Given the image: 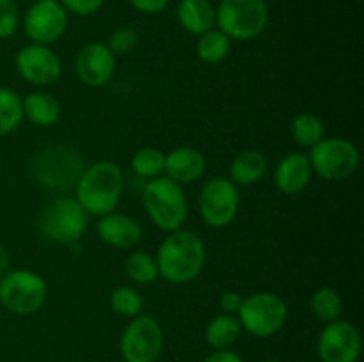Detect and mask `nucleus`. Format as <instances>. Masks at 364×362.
Listing matches in <instances>:
<instances>
[{"label":"nucleus","instance_id":"nucleus-14","mask_svg":"<svg viewBox=\"0 0 364 362\" xmlns=\"http://www.w3.org/2000/svg\"><path fill=\"white\" fill-rule=\"evenodd\" d=\"M82 170V158L66 148H50L39 155L36 176L48 188H66L77 185Z\"/></svg>","mask_w":364,"mask_h":362},{"label":"nucleus","instance_id":"nucleus-28","mask_svg":"<svg viewBox=\"0 0 364 362\" xmlns=\"http://www.w3.org/2000/svg\"><path fill=\"white\" fill-rule=\"evenodd\" d=\"M311 311L322 322H334L343 312V300L333 287H318L311 297Z\"/></svg>","mask_w":364,"mask_h":362},{"label":"nucleus","instance_id":"nucleus-15","mask_svg":"<svg viewBox=\"0 0 364 362\" xmlns=\"http://www.w3.org/2000/svg\"><path fill=\"white\" fill-rule=\"evenodd\" d=\"M116 55L105 43H87L75 59L77 78L87 87H103L116 73Z\"/></svg>","mask_w":364,"mask_h":362},{"label":"nucleus","instance_id":"nucleus-8","mask_svg":"<svg viewBox=\"0 0 364 362\" xmlns=\"http://www.w3.org/2000/svg\"><path fill=\"white\" fill-rule=\"evenodd\" d=\"M89 227V215L75 197H59L46 206L39 229L48 241L70 245L80 240Z\"/></svg>","mask_w":364,"mask_h":362},{"label":"nucleus","instance_id":"nucleus-37","mask_svg":"<svg viewBox=\"0 0 364 362\" xmlns=\"http://www.w3.org/2000/svg\"><path fill=\"white\" fill-rule=\"evenodd\" d=\"M263 362H281V361H276V358H269V361H263Z\"/></svg>","mask_w":364,"mask_h":362},{"label":"nucleus","instance_id":"nucleus-36","mask_svg":"<svg viewBox=\"0 0 364 362\" xmlns=\"http://www.w3.org/2000/svg\"><path fill=\"white\" fill-rule=\"evenodd\" d=\"M9 265H11L9 252H7V248L4 247V245H0V277H2L4 273L9 272Z\"/></svg>","mask_w":364,"mask_h":362},{"label":"nucleus","instance_id":"nucleus-9","mask_svg":"<svg viewBox=\"0 0 364 362\" xmlns=\"http://www.w3.org/2000/svg\"><path fill=\"white\" fill-rule=\"evenodd\" d=\"M240 192L230 177H212L199 194V215L213 229L228 227L238 215Z\"/></svg>","mask_w":364,"mask_h":362},{"label":"nucleus","instance_id":"nucleus-1","mask_svg":"<svg viewBox=\"0 0 364 362\" xmlns=\"http://www.w3.org/2000/svg\"><path fill=\"white\" fill-rule=\"evenodd\" d=\"M159 275L171 284H188L206 263L205 241L196 233L178 229L160 241L155 256Z\"/></svg>","mask_w":364,"mask_h":362},{"label":"nucleus","instance_id":"nucleus-26","mask_svg":"<svg viewBox=\"0 0 364 362\" xmlns=\"http://www.w3.org/2000/svg\"><path fill=\"white\" fill-rule=\"evenodd\" d=\"M164 165H166V153L159 148H153V146L137 149L132 156L134 172L137 176L146 177V180L159 177L164 172Z\"/></svg>","mask_w":364,"mask_h":362},{"label":"nucleus","instance_id":"nucleus-4","mask_svg":"<svg viewBox=\"0 0 364 362\" xmlns=\"http://www.w3.org/2000/svg\"><path fill=\"white\" fill-rule=\"evenodd\" d=\"M269 16L265 0H220L215 9V25L230 39L251 41L263 34Z\"/></svg>","mask_w":364,"mask_h":362},{"label":"nucleus","instance_id":"nucleus-18","mask_svg":"<svg viewBox=\"0 0 364 362\" xmlns=\"http://www.w3.org/2000/svg\"><path fill=\"white\" fill-rule=\"evenodd\" d=\"M206 170V158L198 148L192 146H180L166 155L164 172L169 180L178 185H191L201 180Z\"/></svg>","mask_w":364,"mask_h":362},{"label":"nucleus","instance_id":"nucleus-34","mask_svg":"<svg viewBox=\"0 0 364 362\" xmlns=\"http://www.w3.org/2000/svg\"><path fill=\"white\" fill-rule=\"evenodd\" d=\"M242 295L238 293V291H233V290H228L224 291L223 295H220V309H223V312H228V314H237L238 309H240L242 305Z\"/></svg>","mask_w":364,"mask_h":362},{"label":"nucleus","instance_id":"nucleus-31","mask_svg":"<svg viewBox=\"0 0 364 362\" xmlns=\"http://www.w3.org/2000/svg\"><path fill=\"white\" fill-rule=\"evenodd\" d=\"M20 13L14 0H0V39H9L16 34Z\"/></svg>","mask_w":364,"mask_h":362},{"label":"nucleus","instance_id":"nucleus-29","mask_svg":"<svg viewBox=\"0 0 364 362\" xmlns=\"http://www.w3.org/2000/svg\"><path fill=\"white\" fill-rule=\"evenodd\" d=\"M110 307L116 314L124 316V318H135V316L142 314L144 298L135 287L119 286L110 293Z\"/></svg>","mask_w":364,"mask_h":362},{"label":"nucleus","instance_id":"nucleus-7","mask_svg":"<svg viewBox=\"0 0 364 362\" xmlns=\"http://www.w3.org/2000/svg\"><path fill=\"white\" fill-rule=\"evenodd\" d=\"M311 169L326 181H343L354 176L361 163L355 144L343 137H323L308 155Z\"/></svg>","mask_w":364,"mask_h":362},{"label":"nucleus","instance_id":"nucleus-6","mask_svg":"<svg viewBox=\"0 0 364 362\" xmlns=\"http://www.w3.org/2000/svg\"><path fill=\"white\" fill-rule=\"evenodd\" d=\"M48 286L32 270H9L0 277V305L18 316L38 312L46 302Z\"/></svg>","mask_w":364,"mask_h":362},{"label":"nucleus","instance_id":"nucleus-30","mask_svg":"<svg viewBox=\"0 0 364 362\" xmlns=\"http://www.w3.org/2000/svg\"><path fill=\"white\" fill-rule=\"evenodd\" d=\"M139 43V31L132 25H121L114 28L112 34L109 35V41L105 43L114 55H123V53L132 52Z\"/></svg>","mask_w":364,"mask_h":362},{"label":"nucleus","instance_id":"nucleus-2","mask_svg":"<svg viewBox=\"0 0 364 362\" xmlns=\"http://www.w3.org/2000/svg\"><path fill=\"white\" fill-rule=\"evenodd\" d=\"M124 176L117 163L102 160L85 167L75 185V199L87 215L103 216L116 212L123 197Z\"/></svg>","mask_w":364,"mask_h":362},{"label":"nucleus","instance_id":"nucleus-13","mask_svg":"<svg viewBox=\"0 0 364 362\" xmlns=\"http://www.w3.org/2000/svg\"><path fill=\"white\" fill-rule=\"evenodd\" d=\"M14 66L18 75L36 87L52 85L63 75V62L59 55L50 46L36 43H28L18 50Z\"/></svg>","mask_w":364,"mask_h":362},{"label":"nucleus","instance_id":"nucleus-17","mask_svg":"<svg viewBox=\"0 0 364 362\" xmlns=\"http://www.w3.org/2000/svg\"><path fill=\"white\" fill-rule=\"evenodd\" d=\"M96 231L102 241L116 248H132L142 240L141 224L127 213L112 212L100 216Z\"/></svg>","mask_w":364,"mask_h":362},{"label":"nucleus","instance_id":"nucleus-27","mask_svg":"<svg viewBox=\"0 0 364 362\" xmlns=\"http://www.w3.org/2000/svg\"><path fill=\"white\" fill-rule=\"evenodd\" d=\"M124 273L137 284H149L159 279V266L155 258L144 251L132 252L124 259Z\"/></svg>","mask_w":364,"mask_h":362},{"label":"nucleus","instance_id":"nucleus-21","mask_svg":"<svg viewBox=\"0 0 364 362\" xmlns=\"http://www.w3.org/2000/svg\"><path fill=\"white\" fill-rule=\"evenodd\" d=\"M23 117H27L32 124L41 128H50L60 119V105L48 92H28L21 98Z\"/></svg>","mask_w":364,"mask_h":362},{"label":"nucleus","instance_id":"nucleus-5","mask_svg":"<svg viewBox=\"0 0 364 362\" xmlns=\"http://www.w3.org/2000/svg\"><path fill=\"white\" fill-rule=\"evenodd\" d=\"M237 318L251 336L272 337L287 325L288 305L272 291H258L242 300Z\"/></svg>","mask_w":364,"mask_h":362},{"label":"nucleus","instance_id":"nucleus-3","mask_svg":"<svg viewBox=\"0 0 364 362\" xmlns=\"http://www.w3.org/2000/svg\"><path fill=\"white\" fill-rule=\"evenodd\" d=\"M142 204L149 220L164 233L181 229L188 219V201L183 187L167 176L153 177L144 185Z\"/></svg>","mask_w":364,"mask_h":362},{"label":"nucleus","instance_id":"nucleus-12","mask_svg":"<svg viewBox=\"0 0 364 362\" xmlns=\"http://www.w3.org/2000/svg\"><path fill=\"white\" fill-rule=\"evenodd\" d=\"M361 334L354 323L334 319L322 329L316 351L322 362H358L361 357Z\"/></svg>","mask_w":364,"mask_h":362},{"label":"nucleus","instance_id":"nucleus-38","mask_svg":"<svg viewBox=\"0 0 364 362\" xmlns=\"http://www.w3.org/2000/svg\"><path fill=\"white\" fill-rule=\"evenodd\" d=\"M210 2H213V0H210Z\"/></svg>","mask_w":364,"mask_h":362},{"label":"nucleus","instance_id":"nucleus-24","mask_svg":"<svg viewBox=\"0 0 364 362\" xmlns=\"http://www.w3.org/2000/svg\"><path fill=\"white\" fill-rule=\"evenodd\" d=\"M198 57L206 64H219L228 59L231 52V39L219 28L205 32L199 35L198 45H196Z\"/></svg>","mask_w":364,"mask_h":362},{"label":"nucleus","instance_id":"nucleus-23","mask_svg":"<svg viewBox=\"0 0 364 362\" xmlns=\"http://www.w3.org/2000/svg\"><path fill=\"white\" fill-rule=\"evenodd\" d=\"M291 137L302 148H309L318 144L326 137L323 121L313 112H301L291 119Z\"/></svg>","mask_w":364,"mask_h":362},{"label":"nucleus","instance_id":"nucleus-22","mask_svg":"<svg viewBox=\"0 0 364 362\" xmlns=\"http://www.w3.org/2000/svg\"><path fill=\"white\" fill-rule=\"evenodd\" d=\"M242 325L237 314L220 312L208 322L205 329V339L213 350H230L240 339Z\"/></svg>","mask_w":364,"mask_h":362},{"label":"nucleus","instance_id":"nucleus-11","mask_svg":"<svg viewBox=\"0 0 364 362\" xmlns=\"http://www.w3.org/2000/svg\"><path fill=\"white\" fill-rule=\"evenodd\" d=\"M25 35L36 45H53L68 31V13L57 0H38L23 16Z\"/></svg>","mask_w":364,"mask_h":362},{"label":"nucleus","instance_id":"nucleus-39","mask_svg":"<svg viewBox=\"0 0 364 362\" xmlns=\"http://www.w3.org/2000/svg\"><path fill=\"white\" fill-rule=\"evenodd\" d=\"M34 2H38V0H34Z\"/></svg>","mask_w":364,"mask_h":362},{"label":"nucleus","instance_id":"nucleus-19","mask_svg":"<svg viewBox=\"0 0 364 362\" xmlns=\"http://www.w3.org/2000/svg\"><path fill=\"white\" fill-rule=\"evenodd\" d=\"M176 18L192 35H201L215 27V7L210 0H180Z\"/></svg>","mask_w":364,"mask_h":362},{"label":"nucleus","instance_id":"nucleus-16","mask_svg":"<svg viewBox=\"0 0 364 362\" xmlns=\"http://www.w3.org/2000/svg\"><path fill=\"white\" fill-rule=\"evenodd\" d=\"M313 177L311 163L304 153H288L274 170V185L284 195H297L309 187Z\"/></svg>","mask_w":364,"mask_h":362},{"label":"nucleus","instance_id":"nucleus-20","mask_svg":"<svg viewBox=\"0 0 364 362\" xmlns=\"http://www.w3.org/2000/svg\"><path fill=\"white\" fill-rule=\"evenodd\" d=\"M269 169V160L258 149H244L230 163V180L237 187H249L263 180Z\"/></svg>","mask_w":364,"mask_h":362},{"label":"nucleus","instance_id":"nucleus-32","mask_svg":"<svg viewBox=\"0 0 364 362\" xmlns=\"http://www.w3.org/2000/svg\"><path fill=\"white\" fill-rule=\"evenodd\" d=\"M66 13L75 16H91L103 7L105 0H59Z\"/></svg>","mask_w":364,"mask_h":362},{"label":"nucleus","instance_id":"nucleus-35","mask_svg":"<svg viewBox=\"0 0 364 362\" xmlns=\"http://www.w3.org/2000/svg\"><path fill=\"white\" fill-rule=\"evenodd\" d=\"M205 362H244V358L230 348V350H215L205 358Z\"/></svg>","mask_w":364,"mask_h":362},{"label":"nucleus","instance_id":"nucleus-10","mask_svg":"<svg viewBox=\"0 0 364 362\" xmlns=\"http://www.w3.org/2000/svg\"><path fill=\"white\" fill-rule=\"evenodd\" d=\"M124 362H155L164 350V330L159 319L139 314L132 318L121 336Z\"/></svg>","mask_w":364,"mask_h":362},{"label":"nucleus","instance_id":"nucleus-25","mask_svg":"<svg viewBox=\"0 0 364 362\" xmlns=\"http://www.w3.org/2000/svg\"><path fill=\"white\" fill-rule=\"evenodd\" d=\"M23 121V106L16 91L9 87H0V137L9 135Z\"/></svg>","mask_w":364,"mask_h":362},{"label":"nucleus","instance_id":"nucleus-33","mask_svg":"<svg viewBox=\"0 0 364 362\" xmlns=\"http://www.w3.org/2000/svg\"><path fill=\"white\" fill-rule=\"evenodd\" d=\"M128 2L142 14H160L169 6V0H128Z\"/></svg>","mask_w":364,"mask_h":362}]
</instances>
